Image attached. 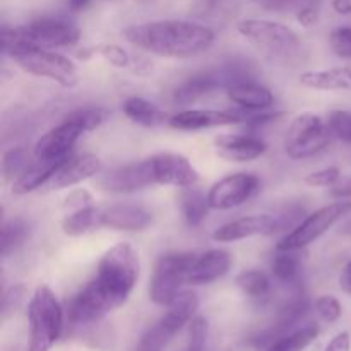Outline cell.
<instances>
[{"label":"cell","instance_id":"b9f144b4","mask_svg":"<svg viewBox=\"0 0 351 351\" xmlns=\"http://www.w3.org/2000/svg\"><path fill=\"white\" fill-rule=\"evenodd\" d=\"M65 209H71L72 211H77V209L89 208V206H95V199L89 194L86 189H77V191H72L71 194L65 197Z\"/></svg>","mask_w":351,"mask_h":351},{"label":"cell","instance_id":"e575fe53","mask_svg":"<svg viewBox=\"0 0 351 351\" xmlns=\"http://www.w3.org/2000/svg\"><path fill=\"white\" fill-rule=\"evenodd\" d=\"M315 312H317L319 317L322 319L328 324H335L341 319L343 315V307L339 304V300L332 295H322L315 300Z\"/></svg>","mask_w":351,"mask_h":351},{"label":"cell","instance_id":"7bdbcfd3","mask_svg":"<svg viewBox=\"0 0 351 351\" xmlns=\"http://www.w3.org/2000/svg\"><path fill=\"white\" fill-rule=\"evenodd\" d=\"M24 297V287H12L3 293V300H2V314L3 319L9 317L14 311L17 308V305L21 304Z\"/></svg>","mask_w":351,"mask_h":351},{"label":"cell","instance_id":"f6af8a7d","mask_svg":"<svg viewBox=\"0 0 351 351\" xmlns=\"http://www.w3.org/2000/svg\"><path fill=\"white\" fill-rule=\"evenodd\" d=\"M339 287L345 293L351 295V261L343 267L341 274H339Z\"/></svg>","mask_w":351,"mask_h":351},{"label":"cell","instance_id":"8992f818","mask_svg":"<svg viewBox=\"0 0 351 351\" xmlns=\"http://www.w3.org/2000/svg\"><path fill=\"white\" fill-rule=\"evenodd\" d=\"M197 254L168 252L158 257L149 280V298L153 304L168 307L189 285V274Z\"/></svg>","mask_w":351,"mask_h":351},{"label":"cell","instance_id":"3957f363","mask_svg":"<svg viewBox=\"0 0 351 351\" xmlns=\"http://www.w3.org/2000/svg\"><path fill=\"white\" fill-rule=\"evenodd\" d=\"M2 51L27 74L50 79L62 88H74L77 84L74 62L57 51H50V48L27 41L21 27H2Z\"/></svg>","mask_w":351,"mask_h":351},{"label":"cell","instance_id":"60d3db41","mask_svg":"<svg viewBox=\"0 0 351 351\" xmlns=\"http://www.w3.org/2000/svg\"><path fill=\"white\" fill-rule=\"evenodd\" d=\"M321 16V0H308L297 14V21L300 23V26L304 27H312L319 21Z\"/></svg>","mask_w":351,"mask_h":351},{"label":"cell","instance_id":"7dc6e473","mask_svg":"<svg viewBox=\"0 0 351 351\" xmlns=\"http://www.w3.org/2000/svg\"><path fill=\"white\" fill-rule=\"evenodd\" d=\"M331 7L339 16H350L351 14V0H331Z\"/></svg>","mask_w":351,"mask_h":351},{"label":"cell","instance_id":"4316f807","mask_svg":"<svg viewBox=\"0 0 351 351\" xmlns=\"http://www.w3.org/2000/svg\"><path fill=\"white\" fill-rule=\"evenodd\" d=\"M180 209L185 223L192 226V228H195V226H199L208 218L209 209H211L208 194H204L199 189H194V185L187 187L180 195Z\"/></svg>","mask_w":351,"mask_h":351},{"label":"cell","instance_id":"9a60e30c","mask_svg":"<svg viewBox=\"0 0 351 351\" xmlns=\"http://www.w3.org/2000/svg\"><path fill=\"white\" fill-rule=\"evenodd\" d=\"M243 122V115L240 112H219V110H184L170 117L168 125L177 130H195L216 129V127L235 125Z\"/></svg>","mask_w":351,"mask_h":351},{"label":"cell","instance_id":"ba28073f","mask_svg":"<svg viewBox=\"0 0 351 351\" xmlns=\"http://www.w3.org/2000/svg\"><path fill=\"white\" fill-rule=\"evenodd\" d=\"M351 213V201L341 199V201L331 202L324 208L317 209L315 213L308 215L302 223H298L287 237L280 240L276 250H304L315 240L321 239L329 228L336 225L341 218Z\"/></svg>","mask_w":351,"mask_h":351},{"label":"cell","instance_id":"83f0119b","mask_svg":"<svg viewBox=\"0 0 351 351\" xmlns=\"http://www.w3.org/2000/svg\"><path fill=\"white\" fill-rule=\"evenodd\" d=\"M302 250H278L271 263V273L280 283L295 285L298 283L302 274Z\"/></svg>","mask_w":351,"mask_h":351},{"label":"cell","instance_id":"e0dca14e","mask_svg":"<svg viewBox=\"0 0 351 351\" xmlns=\"http://www.w3.org/2000/svg\"><path fill=\"white\" fill-rule=\"evenodd\" d=\"M101 171V161L95 154H81V156H71L65 160L57 170V173L50 178L47 187L60 191V189H71L88 178L96 177Z\"/></svg>","mask_w":351,"mask_h":351},{"label":"cell","instance_id":"277c9868","mask_svg":"<svg viewBox=\"0 0 351 351\" xmlns=\"http://www.w3.org/2000/svg\"><path fill=\"white\" fill-rule=\"evenodd\" d=\"M239 33L252 43L267 60L290 64L302 51V41L291 27L269 19H243L237 26Z\"/></svg>","mask_w":351,"mask_h":351},{"label":"cell","instance_id":"7a4b0ae2","mask_svg":"<svg viewBox=\"0 0 351 351\" xmlns=\"http://www.w3.org/2000/svg\"><path fill=\"white\" fill-rule=\"evenodd\" d=\"M123 38L139 50L165 58H194L215 43V31L204 24L184 19H163L134 24Z\"/></svg>","mask_w":351,"mask_h":351},{"label":"cell","instance_id":"44dd1931","mask_svg":"<svg viewBox=\"0 0 351 351\" xmlns=\"http://www.w3.org/2000/svg\"><path fill=\"white\" fill-rule=\"evenodd\" d=\"M230 101L245 112H264L269 110L274 103V96L266 86L256 81L240 82L226 89Z\"/></svg>","mask_w":351,"mask_h":351},{"label":"cell","instance_id":"cb8c5ba5","mask_svg":"<svg viewBox=\"0 0 351 351\" xmlns=\"http://www.w3.org/2000/svg\"><path fill=\"white\" fill-rule=\"evenodd\" d=\"M221 86L219 81V75L216 74H195L192 77H189L187 81L182 82L177 89L173 91V101L177 105L189 106L197 103L199 99H202L204 96L211 95L215 89H218Z\"/></svg>","mask_w":351,"mask_h":351},{"label":"cell","instance_id":"f35d334b","mask_svg":"<svg viewBox=\"0 0 351 351\" xmlns=\"http://www.w3.org/2000/svg\"><path fill=\"white\" fill-rule=\"evenodd\" d=\"M341 178V171L336 167L322 168V170L312 171L305 177V184L311 187H335Z\"/></svg>","mask_w":351,"mask_h":351},{"label":"cell","instance_id":"d4e9b609","mask_svg":"<svg viewBox=\"0 0 351 351\" xmlns=\"http://www.w3.org/2000/svg\"><path fill=\"white\" fill-rule=\"evenodd\" d=\"M122 112L125 113L127 119L143 127H158L170 120L165 110H161L160 106L147 101V99L139 98V96L125 99L122 105Z\"/></svg>","mask_w":351,"mask_h":351},{"label":"cell","instance_id":"7402d4cb","mask_svg":"<svg viewBox=\"0 0 351 351\" xmlns=\"http://www.w3.org/2000/svg\"><path fill=\"white\" fill-rule=\"evenodd\" d=\"M71 158V156H69ZM67 160V158H65ZM65 160H36L26 168L21 177H17L12 184V192L16 195H26L34 192L36 189L43 187L50 182V178L57 173L58 168L65 163Z\"/></svg>","mask_w":351,"mask_h":351},{"label":"cell","instance_id":"ee69618b","mask_svg":"<svg viewBox=\"0 0 351 351\" xmlns=\"http://www.w3.org/2000/svg\"><path fill=\"white\" fill-rule=\"evenodd\" d=\"M324 351H351V336L348 331H343L336 335L331 341L328 343Z\"/></svg>","mask_w":351,"mask_h":351},{"label":"cell","instance_id":"5b68a950","mask_svg":"<svg viewBox=\"0 0 351 351\" xmlns=\"http://www.w3.org/2000/svg\"><path fill=\"white\" fill-rule=\"evenodd\" d=\"M29 345L27 351H50L64 329V308L47 285L34 290L27 305Z\"/></svg>","mask_w":351,"mask_h":351},{"label":"cell","instance_id":"681fc988","mask_svg":"<svg viewBox=\"0 0 351 351\" xmlns=\"http://www.w3.org/2000/svg\"><path fill=\"white\" fill-rule=\"evenodd\" d=\"M219 0H204V5H216Z\"/></svg>","mask_w":351,"mask_h":351},{"label":"cell","instance_id":"8fae6325","mask_svg":"<svg viewBox=\"0 0 351 351\" xmlns=\"http://www.w3.org/2000/svg\"><path fill=\"white\" fill-rule=\"evenodd\" d=\"M147 163H149L154 185L187 189L195 185V182L199 180L197 170L184 154L158 153L147 158Z\"/></svg>","mask_w":351,"mask_h":351},{"label":"cell","instance_id":"2e32d148","mask_svg":"<svg viewBox=\"0 0 351 351\" xmlns=\"http://www.w3.org/2000/svg\"><path fill=\"white\" fill-rule=\"evenodd\" d=\"M215 151L219 158L233 163H247L263 156L267 151L264 141L243 134H223L215 139Z\"/></svg>","mask_w":351,"mask_h":351},{"label":"cell","instance_id":"d6986e66","mask_svg":"<svg viewBox=\"0 0 351 351\" xmlns=\"http://www.w3.org/2000/svg\"><path fill=\"white\" fill-rule=\"evenodd\" d=\"M103 228L115 232H141L151 225V213L136 204H110L101 208Z\"/></svg>","mask_w":351,"mask_h":351},{"label":"cell","instance_id":"9c48e42d","mask_svg":"<svg viewBox=\"0 0 351 351\" xmlns=\"http://www.w3.org/2000/svg\"><path fill=\"white\" fill-rule=\"evenodd\" d=\"M19 27L27 41L43 48L72 47L81 40L79 27L64 17H40Z\"/></svg>","mask_w":351,"mask_h":351},{"label":"cell","instance_id":"30bf717a","mask_svg":"<svg viewBox=\"0 0 351 351\" xmlns=\"http://www.w3.org/2000/svg\"><path fill=\"white\" fill-rule=\"evenodd\" d=\"M259 187L261 180L254 173L240 171V173L226 175L208 191L209 206L211 209H219V211L239 208L245 204L259 191Z\"/></svg>","mask_w":351,"mask_h":351},{"label":"cell","instance_id":"603a6c76","mask_svg":"<svg viewBox=\"0 0 351 351\" xmlns=\"http://www.w3.org/2000/svg\"><path fill=\"white\" fill-rule=\"evenodd\" d=\"M300 84L317 91H351V65L307 71L300 75Z\"/></svg>","mask_w":351,"mask_h":351},{"label":"cell","instance_id":"7c38bea8","mask_svg":"<svg viewBox=\"0 0 351 351\" xmlns=\"http://www.w3.org/2000/svg\"><path fill=\"white\" fill-rule=\"evenodd\" d=\"M96 185L101 191L112 192V194H134V192L151 187L154 182L151 177L149 163L144 160L139 163L122 165V167L106 171L96 180Z\"/></svg>","mask_w":351,"mask_h":351},{"label":"cell","instance_id":"bcb514c9","mask_svg":"<svg viewBox=\"0 0 351 351\" xmlns=\"http://www.w3.org/2000/svg\"><path fill=\"white\" fill-rule=\"evenodd\" d=\"M331 194L336 195V197H341V199L351 197V178L341 182V184H336L335 187H332Z\"/></svg>","mask_w":351,"mask_h":351},{"label":"cell","instance_id":"836d02e7","mask_svg":"<svg viewBox=\"0 0 351 351\" xmlns=\"http://www.w3.org/2000/svg\"><path fill=\"white\" fill-rule=\"evenodd\" d=\"M208 341V321L201 315H195L189 324V341L182 351H204Z\"/></svg>","mask_w":351,"mask_h":351},{"label":"cell","instance_id":"52a82bcc","mask_svg":"<svg viewBox=\"0 0 351 351\" xmlns=\"http://www.w3.org/2000/svg\"><path fill=\"white\" fill-rule=\"evenodd\" d=\"M335 139L331 125L315 113H302L288 127L285 136V153L291 160H307L322 153Z\"/></svg>","mask_w":351,"mask_h":351},{"label":"cell","instance_id":"f546056e","mask_svg":"<svg viewBox=\"0 0 351 351\" xmlns=\"http://www.w3.org/2000/svg\"><path fill=\"white\" fill-rule=\"evenodd\" d=\"M235 283L242 290V293L252 300H266L271 295V280L266 273L259 269L242 271L237 276Z\"/></svg>","mask_w":351,"mask_h":351},{"label":"cell","instance_id":"ab89813d","mask_svg":"<svg viewBox=\"0 0 351 351\" xmlns=\"http://www.w3.org/2000/svg\"><path fill=\"white\" fill-rule=\"evenodd\" d=\"M308 0H257L261 7L273 12H291L295 14L307 3Z\"/></svg>","mask_w":351,"mask_h":351},{"label":"cell","instance_id":"d590c367","mask_svg":"<svg viewBox=\"0 0 351 351\" xmlns=\"http://www.w3.org/2000/svg\"><path fill=\"white\" fill-rule=\"evenodd\" d=\"M328 122L331 125L335 137L351 144V112H346V110H332L328 115Z\"/></svg>","mask_w":351,"mask_h":351},{"label":"cell","instance_id":"f1b7e54d","mask_svg":"<svg viewBox=\"0 0 351 351\" xmlns=\"http://www.w3.org/2000/svg\"><path fill=\"white\" fill-rule=\"evenodd\" d=\"M319 328L317 326H304V328L293 329L290 335H283L273 343L266 346L264 351H305L312 343L317 339Z\"/></svg>","mask_w":351,"mask_h":351},{"label":"cell","instance_id":"5bb4252c","mask_svg":"<svg viewBox=\"0 0 351 351\" xmlns=\"http://www.w3.org/2000/svg\"><path fill=\"white\" fill-rule=\"evenodd\" d=\"M281 232V223L278 216L252 215L225 223L213 233V240L219 243L239 242L252 237H267Z\"/></svg>","mask_w":351,"mask_h":351},{"label":"cell","instance_id":"ffe728a7","mask_svg":"<svg viewBox=\"0 0 351 351\" xmlns=\"http://www.w3.org/2000/svg\"><path fill=\"white\" fill-rule=\"evenodd\" d=\"M167 308V314L158 321V324H160V328L163 329L170 338H175V336H177L185 326L191 324L192 319L197 315V293L191 290H184Z\"/></svg>","mask_w":351,"mask_h":351},{"label":"cell","instance_id":"4fadbf2b","mask_svg":"<svg viewBox=\"0 0 351 351\" xmlns=\"http://www.w3.org/2000/svg\"><path fill=\"white\" fill-rule=\"evenodd\" d=\"M84 130L75 122L67 119H62V122L57 127L45 132L38 139L34 146V158L36 160H65L71 156L72 147L75 146L79 139L84 136Z\"/></svg>","mask_w":351,"mask_h":351},{"label":"cell","instance_id":"1f68e13d","mask_svg":"<svg viewBox=\"0 0 351 351\" xmlns=\"http://www.w3.org/2000/svg\"><path fill=\"white\" fill-rule=\"evenodd\" d=\"M27 237V225L24 219H10L2 228V256L7 257L10 252L23 245Z\"/></svg>","mask_w":351,"mask_h":351},{"label":"cell","instance_id":"6da1fadb","mask_svg":"<svg viewBox=\"0 0 351 351\" xmlns=\"http://www.w3.org/2000/svg\"><path fill=\"white\" fill-rule=\"evenodd\" d=\"M139 276V254L132 243H115L101 256L95 276L67 302L71 324H91L122 307L132 295Z\"/></svg>","mask_w":351,"mask_h":351},{"label":"cell","instance_id":"ac0fdd59","mask_svg":"<svg viewBox=\"0 0 351 351\" xmlns=\"http://www.w3.org/2000/svg\"><path fill=\"white\" fill-rule=\"evenodd\" d=\"M232 267V254L225 249H211L195 259L189 274V285L204 287L221 280Z\"/></svg>","mask_w":351,"mask_h":351},{"label":"cell","instance_id":"8d00e7d4","mask_svg":"<svg viewBox=\"0 0 351 351\" xmlns=\"http://www.w3.org/2000/svg\"><path fill=\"white\" fill-rule=\"evenodd\" d=\"M329 45L336 57L351 58V26L336 27L329 34Z\"/></svg>","mask_w":351,"mask_h":351},{"label":"cell","instance_id":"4dcf8cb0","mask_svg":"<svg viewBox=\"0 0 351 351\" xmlns=\"http://www.w3.org/2000/svg\"><path fill=\"white\" fill-rule=\"evenodd\" d=\"M110 112L103 106H86V108H77L69 112L64 119L72 120L77 123L84 132H91L101 127L108 120Z\"/></svg>","mask_w":351,"mask_h":351},{"label":"cell","instance_id":"74e56055","mask_svg":"<svg viewBox=\"0 0 351 351\" xmlns=\"http://www.w3.org/2000/svg\"><path fill=\"white\" fill-rule=\"evenodd\" d=\"M93 53H99L113 67L127 69L132 65V57L119 45H101Z\"/></svg>","mask_w":351,"mask_h":351},{"label":"cell","instance_id":"c3c4849f","mask_svg":"<svg viewBox=\"0 0 351 351\" xmlns=\"http://www.w3.org/2000/svg\"><path fill=\"white\" fill-rule=\"evenodd\" d=\"M89 2L91 0H69V9L72 12H81V10H84L89 5Z\"/></svg>","mask_w":351,"mask_h":351},{"label":"cell","instance_id":"d6a6232c","mask_svg":"<svg viewBox=\"0 0 351 351\" xmlns=\"http://www.w3.org/2000/svg\"><path fill=\"white\" fill-rule=\"evenodd\" d=\"M31 165V158L27 154V151L24 147H12V149L5 151L2 158V171L5 180L17 177L26 171V168Z\"/></svg>","mask_w":351,"mask_h":351},{"label":"cell","instance_id":"484cf974","mask_svg":"<svg viewBox=\"0 0 351 351\" xmlns=\"http://www.w3.org/2000/svg\"><path fill=\"white\" fill-rule=\"evenodd\" d=\"M99 228H103V219L101 208L98 206H89L69 213L62 221V230L67 237H84L88 233L98 232Z\"/></svg>","mask_w":351,"mask_h":351}]
</instances>
